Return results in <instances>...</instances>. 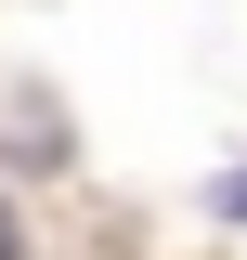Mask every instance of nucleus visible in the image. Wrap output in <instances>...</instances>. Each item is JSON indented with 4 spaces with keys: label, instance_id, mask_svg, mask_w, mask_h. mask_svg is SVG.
Segmentation results:
<instances>
[{
    "label": "nucleus",
    "instance_id": "1",
    "mask_svg": "<svg viewBox=\"0 0 247 260\" xmlns=\"http://www.w3.org/2000/svg\"><path fill=\"white\" fill-rule=\"evenodd\" d=\"M0 260H26V221H13V208H0Z\"/></svg>",
    "mask_w": 247,
    "mask_h": 260
},
{
    "label": "nucleus",
    "instance_id": "2",
    "mask_svg": "<svg viewBox=\"0 0 247 260\" xmlns=\"http://www.w3.org/2000/svg\"><path fill=\"white\" fill-rule=\"evenodd\" d=\"M221 208H234V221H247V169H234V195H221Z\"/></svg>",
    "mask_w": 247,
    "mask_h": 260
}]
</instances>
